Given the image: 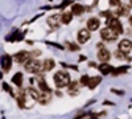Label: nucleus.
<instances>
[{"mask_svg":"<svg viewBox=\"0 0 132 119\" xmlns=\"http://www.w3.org/2000/svg\"><path fill=\"white\" fill-rule=\"evenodd\" d=\"M99 27H101V21H99L98 17H90L89 20H87V29H89L90 32L96 30Z\"/></svg>","mask_w":132,"mask_h":119,"instance_id":"9d476101","label":"nucleus"},{"mask_svg":"<svg viewBox=\"0 0 132 119\" xmlns=\"http://www.w3.org/2000/svg\"><path fill=\"white\" fill-rule=\"evenodd\" d=\"M66 45H68V48H70V50H73V52H75V50H78V49H79L75 44H70V42H68Z\"/></svg>","mask_w":132,"mask_h":119,"instance_id":"a878e982","label":"nucleus"},{"mask_svg":"<svg viewBox=\"0 0 132 119\" xmlns=\"http://www.w3.org/2000/svg\"><path fill=\"white\" fill-rule=\"evenodd\" d=\"M102 82V78L99 77V75H95V77H91L90 78V82H89V86H87V88H89L90 90H94L96 86L99 85Z\"/></svg>","mask_w":132,"mask_h":119,"instance_id":"a211bd4d","label":"nucleus"},{"mask_svg":"<svg viewBox=\"0 0 132 119\" xmlns=\"http://www.w3.org/2000/svg\"><path fill=\"white\" fill-rule=\"evenodd\" d=\"M129 5H119L118 7V9H116V12H115V15L116 16H127L128 13H129Z\"/></svg>","mask_w":132,"mask_h":119,"instance_id":"f3484780","label":"nucleus"},{"mask_svg":"<svg viewBox=\"0 0 132 119\" xmlns=\"http://www.w3.org/2000/svg\"><path fill=\"white\" fill-rule=\"evenodd\" d=\"M23 81H24V75H23V73H16L13 77H12V82H13V85H16L17 88H21L23 86Z\"/></svg>","mask_w":132,"mask_h":119,"instance_id":"dca6fc26","label":"nucleus"},{"mask_svg":"<svg viewBox=\"0 0 132 119\" xmlns=\"http://www.w3.org/2000/svg\"><path fill=\"white\" fill-rule=\"evenodd\" d=\"M127 70H128V66H119V68H116V69L112 72V74H114V75H118V74L126 73Z\"/></svg>","mask_w":132,"mask_h":119,"instance_id":"5701e85b","label":"nucleus"},{"mask_svg":"<svg viewBox=\"0 0 132 119\" xmlns=\"http://www.w3.org/2000/svg\"><path fill=\"white\" fill-rule=\"evenodd\" d=\"M101 37H102L104 41H107V42H114V41H116L118 35L115 33L111 28L107 27V28H103V29L101 30Z\"/></svg>","mask_w":132,"mask_h":119,"instance_id":"20e7f679","label":"nucleus"},{"mask_svg":"<svg viewBox=\"0 0 132 119\" xmlns=\"http://www.w3.org/2000/svg\"><path fill=\"white\" fill-rule=\"evenodd\" d=\"M62 23V16L60 15H52L48 17V24L53 28V29H57L60 28V24Z\"/></svg>","mask_w":132,"mask_h":119,"instance_id":"0eeeda50","label":"nucleus"},{"mask_svg":"<svg viewBox=\"0 0 132 119\" xmlns=\"http://www.w3.org/2000/svg\"><path fill=\"white\" fill-rule=\"evenodd\" d=\"M89 82H90V77H89V75H82V78L79 80L81 86H89Z\"/></svg>","mask_w":132,"mask_h":119,"instance_id":"b1692460","label":"nucleus"},{"mask_svg":"<svg viewBox=\"0 0 132 119\" xmlns=\"http://www.w3.org/2000/svg\"><path fill=\"white\" fill-rule=\"evenodd\" d=\"M29 53L27 50H20L19 53H16V56H15V61L17 64H25L28 60H29Z\"/></svg>","mask_w":132,"mask_h":119,"instance_id":"1a4fd4ad","label":"nucleus"},{"mask_svg":"<svg viewBox=\"0 0 132 119\" xmlns=\"http://www.w3.org/2000/svg\"><path fill=\"white\" fill-rule=\"evenodd\" d=\"M70 3H71V0H65V2H63V3H62V4H61V5L58 7V8H61V9H63V8H65L66 5H68V4H70Z\"/></svg>","mask_w":132,"mask_h":119,"instance_id":"bb28decb","label":"nucleus"},{"mask_svg":"<svg viewBox=\"0 0 132 119\" xmlns=\"http://www.w3.org/2000/svg\"><path fill=\"white\" fill-rule=\"evenodd\" d=\"M77 40H78L79 44H86L87 41L90 40V30L85 28V29H81L77 35Z\"/></svg>","mask_w":132,"mask_h":119,"instance_id":"39448f33","label":"nucleus"},{"mask_svg":"<svg viewBox=\"0 0 132 119\" xmlns=\"http://www.w3.org/2000/svg\"><path fill=\"white\" fill-rule=\"evenodd\" d=\"M54 66H56V62L52 58H48L42 62V72H50V70L54 69Z\"/></svg>","mask_w":132,"mask_h":119,"instance_id":"4468645a","label":"nucleus"},{"mask_svg":"<svg viewBox=\"0 0 132 119\" xmlns=\"http://www.w3.org/2000/svg\"><path fill=\"white\" fill-rule=\"evenodd\" d=\"M96 57H98V60H99V61H102V62H107V61L110 60V57H111V54H110L108 49L103 48V49H99Z\"/></svg>","mask_w":132,"mask_h":119,"instance_id":"f8f14e48","label":"nucleus"},{"mask_svg":"<svg viewBox=\"0 0 132 119\" xmlns=\"http://www.w3.org/2000/svg\"><path fill=\"white\" fill-rule=\"evenodd\" d=\"M25 70L28 73H32V74H37L42 70V64L36 58H29L25 62Z\"/></svg>","mask_w":132,"mask_h":119,"instance_id":"f03ea898","label":"nucleus"},{"mask_svg":"<svg viewBox=\"0 0 132 119\" xmlns=\"http://www.w3.org/2000/svg\"><path fill=\"white\" fill-rule=\"evenodd\" d=\"M85 60H86L85 56H81V57H79V61H85Z\"/></svg>","mask_w":132,"mask_h":119,"instance_id":"7c9ffc66","label":"nucleus"},{"mask_svg":"<svg viewBox=\"0 0 132 119\" xmlns=\"http://www.w3.org/2000/svg\"><path fill=\"white\" fill-rule=\"evenodd\" d=\"M128 21H129V25H132V16L128 17Z\"/></svg>","mask_w":132,"mask_h":119,"instance_id":"c756f323","label":"nucleus"},{"mask_svg":"<svg viewBox=\"0 0 132 119\" xmlns=\"http://www.w3.org/2000/svg\"><path fill=\"white\" fill-rule=\"evenodd\" d=\"M93 119H96V118H93Z\"/></svg>","mask_w":132,"mask_h":119,"instance_id":"473e14b6","label":"nucleus"},{"mask_svg":"<svg viewBox=\"0 0 132 119\" xmlns=\"http://www.w3.org/2000/svg\"><path fill=\"white\" fill-rule=\"evenodd\" d=\"M40 54H41V52H40V50H35V52L32 53V56H33V57H36V56H40Z\"/></svg>","mask_w":132,"mask_h":119,"instance_id":"c85d7f7f","label":"nucleus"},{"mask_svg":"<svg viewBox=\"0 0 132 119\" xmlns=\"http://www.w3.org/2000/svg\"><path fill=\"white\" fill-rule=\"evenodd\" d=\"M73 12H63L61 16H62V24H69L70 21L73 20Z\"/></svg>","mask_w":132,"mask_h":119,"instance_id":"412c9836","label":"nucleus"},{"mask_svg":"<svg viewBox=\"0 0 132 119\" xmlns=\"http://www.w3.org/2000/svg\"><path fill=\"white\" fill-rule=\"evenodd\" d=\"M79 86H81V83H79L78 81H71L70 85L68 86V93H69V95H71V97L78 95V94H79Z\"/></svg>","mask_w":132,"mask_h":119,"instance_id":"6e6552de","label":"nucleus"},{"mask_svg":"<svg viewBox=\"0 0 132 119\" xmlns=\"http://www.w3.org/2000/svg\"><path fill=\"white\" fill-rule=\"evenodd\" d=\"M129 7H132V0H129Z\"/></svg>","mask_w":132,"mask_h":119,"instance_id":"2f4dec72","label":"nucleus"},{"mask_svg":"<svg viewBox=\"0 0 132 119\" xmlns=\"http://www.w3.org/2000/svg\"><path fill=\"white\" fill-rule=\"evenodd\" d=\"M98 69L101 70V73H102L103 75H107V74H110V73L114 72V68H112L110 64H107V62H102V64L98 66Z\"/></svg>","mask_w":132,"mask_h":119,"instance_id":"ddd939ff","label":"nucleus"},{"mask_svg":"<svg viewBox=\"0 0 132 119\" xmlns=\"http://www.w3.org/2000/svg\"><path fill=\"white\" fill-rule=\"evenodd\" d=\"M107 27L111 28L118 36L123 33V24L120 23V20L118 17H110V19H107Z\"/></svg>","mask_w":132,"mask_h":119,"instance_id":"7ed1b4c3","label":"nucleus"},{"mask_svg":"<svg viewBox=\"0 0 132 119\" xmlns=\"http://www.w3.org/2000/svg\"><path fill=\"white\" fill-rule=\"evenodd\" d=\"M118 49L120 50V52H123V53H129L131 50H132V41L131 40H128V38H124V40H122L119 42V46H118Z\"/></svg>","mask_w":132,"mask_h":119,"instance_id":"423d86ee","label":"nucleus"},{"mask_svg":"<svg viewBox=\"0 0 132 119\" xmlns=\"http://www.w3.org/2000/svg\"><path fill=\"white\" fill-rule=\"evenodd\" d=\"M50 99H52V94H50V91H41V95H40V98H38V102H40L41 105H46V103H49Z\"/></svg>","mask_w":132,"mask_h":119,"instance_id":"2eb2a0df","label":"nucleus"},{"mask_svg":"<svg viewBox=\"0 0 132 119\" xmlns=\"http://www.w3.org/2000/svg\"><path fill=\"white\" fill-rule=\"evenodd\" d=\"M110 5L111 7H119L120 5V0H110Z\"/></svg>","mask_w":132,"mask_h":119,"instance_id":"393cba45","label":"nucleus"},{"mask_svg":"<svg viewBox=\"0 0 132 119\" xmlns=\"http://www.w3.org/2000/svg\"><path fill=\"white\" fill-rule=\"evenodd\" d=\"M27 93L32 97L33 99H36V101H38L40 95H41V93H40V91H37L36 89H33V88H28V89H27Z\"/></svg>","mask_w":132,"mask_h":119,"instance_id":"4be33fe9","label":"nucleus"},{"mask_svg":"<svg viewBox=\"0 0 132 119\" xmlns=\"http://www.w3.org/2000/svg\"><path fill=\"white\" fill-rule=\"evenodd\" d=\"M11 65H12V57L9 54H4L2 57V68L4 72H9L11 69Z\"/></svg>","mask_w":132,"mask_h":119,"instance_id":"9b49d317","label":"nucleus"},{"mask_svg":"<svg viewBox=\"0 0 132 119\" xmlns=\"http://www.w3.org/2000/svg\"><path fill=\"white\" fill-rule=\"evenodd\" d=\"M37 85H38V88H40L41 91H52L50 88L48 86V83L45 82V80H44L42 77H38L37 78Z\"/></svg>","mask_w":132,"mask_h":119,"instance_id":"6ab92c4d","label":"nucleus"},{"mask_svg":"<svg viewBox=\"0 0 132 119\" xmlns=\"http://www.w3.org/2000/svg\"><path fill=\"white\" fill-rule=\"evenodd\" d=\"M71 12L74 15H77V16H79V15H82L85 12V7L81 5V4H73L71 5Z\"/></svg>","mask_w":132,"mask_h":119,"instance_id":"aec40b11","label":"nucleus"},{"mask_svg":"<svg viewBox=\"0 0 132 119\" xmlns=\"http://www.w3.org/2000/svg\"><path fill=\"white\" fill-rule=\"evenodd\" d=\"M111 91H112V93H115V94H118V95H123V94H124V91H120V90H115V89H112Z\"/></svg>","mask_w":132,"mask_h":119,"instance_id":"cd10ccee","label":"nucleus"},{"mask_svg":"<svg viewBox=\"0 0 132 119\" xmlns=\"http://www.w3.org/2000/svg\"><path fill=\"white\" fill-rule=\"evenodd\" d=\"M54 83H56V86L58 89H62V88H68V86L70 85V74L66 72V70H58L56 74H54Z\"/></svg>","mask_w":132,"mask_h":119,"instance_id":"f257e3e1","label":"nucleus"}]
</instances>
